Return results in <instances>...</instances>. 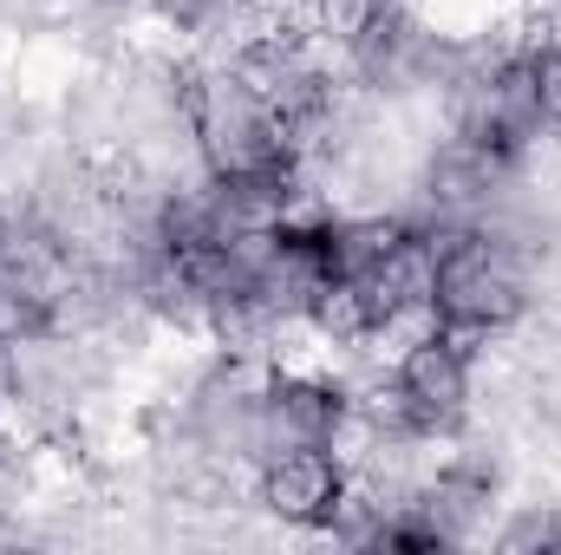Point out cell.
<instances>
[{
  "instance_id": "obj_1",
  "label": "cell",
  "mask_w": 561,
  "mask_h": 555,
  "mask_svg": "<svg viewBox=\"0 0 561 555\" xmlns=\"http://www.w3.org/2000/svg\"><path fill=\"white\" fill-rule=\"evenodd\" d=\"M183 112H190V132H196V150H203L209 177H249V170L294 163V144L280 132V118L242 86V72L229 59L190 53Z\"/></svg>"
},
{
  "instance_id": "obj_2",
  "label": "cell",
  "mask_w": 561,
  "mask_h": 555,
  "mask_svg": "<svg viewBox=\"0 0 561 555\" xmlns=\"http://www.w3.org/2000/svg\"><path fill=\"white\" fill-rule=\"evenodd\" d=\"M340 490H346V464L327 444H280L249 471V503L275 523L280 536H300V543L320 536V523L333 517Z\"/></svg>"
},
{
  "instance_id": "obj_3",
  "label": "cell",
  "mask_w": 561,
  "mask_h": 555,
  "mask_svg": "<svg viewBox=\"0 0 561 555\" xmlns=\"http://www.w3.org/2000/svg\"><path fill=\"white\" fill-rule=\"evenodd\" d=\"M392 373H399V386L412 393V406H419V418H424L431 438H457V431H470V418H477V353H463L450 333H437V340L412 347Z\"/></svg>"
},
{
  "instance_id": "obj_4",
  "label": "cell",
  "mask_w": 561,
  "mask_h": 555,
  "mask_svg": "<svg viewBox=\"0 0 561 555\" xmlns=\"http://www.w3.org/2000/svg\"><path fill=\"white\" fill-rule=\"evenodd\" d=\"M373 320H379L373 287L359 275H333L307 307V340H313V353H353L373 333Z\"/></svg>"
},
{
  "instance_id": "obj_5",
  "label": "cell",
  "mask_w": 561,
  "mask_h": 555,
  "mask_svg": "<svg viewBox=\"0 0 561 555\" xmlns=\"http://www.w3.org/2000/svg\"><path fill=\"white\" fill-rule=\"evenodd\" d=\"M366 287H373V307L386 314V307H405V301H437V256H431V242H424L419 229H405L392 249H386V262L379 269H366Z\"/></svg>"
},
{
  "instance_id": "obj_6",
  "label": "cell",
  "mask_w": 561,
  "mask_h": 555,
  "mask_svg": "<svg viewBox=\"0 0 561 555\" xmlns=\"http://www.w3.org/2000/svg\"><path fill=\"white\" fill-rule=\"evenodd\" d=\"M313 7V33L320 39H333V46H359L392 7H405V0H307Z\"/></svg>"
},
{
  "instance_id": "obj_7",
  "label": "cell",
  "mask_w": 561,
  "mask_h": 555,
  "mask_svg": "<svg viewBox=\"0 0 561 555\" xmlns=\"http://www.w3.org/2000/svg\"><path fill=\"white\" fill-rule=\"evenodd\" d=\"M529 53H536V92H542V132H549V144H561V39L549 33V39H536Z\"/></svg>"
},
{
  "instance_id": "obj_8",
  "label": "cell",
  "mask_w": 561,
  "mask_h": 555,
  "mask_svg": "<svg viewBox=\"0 0 561 555\" xmlns=\"http://www.w3.org/2000/svg\"><path fill=\"white\" fill-rule=\"evenodd\" d=\"M209 7H216V0H144V13H150L157 26H170V33H196V26L209 20Z\"/></svg>"
},
{
  "instance_id": "obj_9",
  "label": "cell",
  "mask_w": 561,
  "mask_h": 555,
  "mask_svg": "<svg viewBox=\"0 0 561 555\" xmlns=\"http://www.w3.org/2000/svg\"><path fill=\"white\" fill-rule=\"evenodd\" d=\"M0 112H7V86H0Z\"/></svg>"
}]
</instances>
